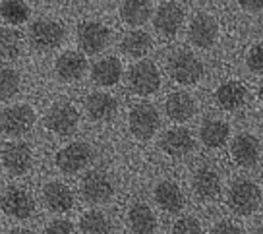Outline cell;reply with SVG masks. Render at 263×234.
<instances>
[{
	"instance_id": "8992f818",
	"label": "cell",
	"mask_w": 263,
	"mask_h": 234,
	"mask_svg": "<svg viewBox=\"0 0 263 234\" xmlns=\"http://www.w3.org/2000/svg\"><path fill=\"white\" fill-rule=\"evenodd\" d=\"M93 159V151L87 143L76 142L66 145L64 149L58 151L57 155V167L64 174H76L82 168H85Z\"/></svg>"
},
{
	"instance_id": "d6a6232c",
	"label": "cell",
	"mask_w": 263,
	"mask_h": 234,
	"mask_svg": "<svg viewBox=\"0 0 263 234\" xmlns=\"http://www.w3.org/2000/svg\"><path fill=\"white\" fill-rule=\"evenodd\" d=\"M248 68L255 74H263V43L254 45L248 52Z\"/></svg>"
},
{
	"instance_id": "d4e9b609",
	"label": "cell",
	"mask_w": 263,
	"mask_h": 234,
	"mask_svg": "<svg viewBox=\"0 0 263 234\" xmlns=\"http://www.w3.org/2000/svg\"><path fill=\"white\" fill-rule=\"evenodd\" d=\"M128 226H130L134 232H138V234L153 232V230H155V226H157L153 211L149 209L147 205H143V203L134 205V207L130 209V213H128Z\"/></svg>"
},
{
	"instance_id": "52a82bcc",
	"label": "cell",
	"mask_w": 263,
	"mask_h": 234,
	"mask_svg": "<svg viewBox=\"0 0 263 234\" xmlns=\"http://www.w3.org/2000/svg\"><path fill=\"white\" fill-rule=\"evenodd\" d=\"M0 207L10 217L24 221V219L31 217V213L35 211V200H33V196L27 190L14 186V188H8L6 192L2 193Z\"/></svg>"
},
{
	"instance_id": "277c9868",
	"label": "cell",
	"mask_w": 263,
	"mask_h": 234,
	"mask_svg": "<svg viewBox=\"0 0 263 234\" xmlns=\"http://www.w3.org/2000/svg\"><path fill=\"white\" fill-rule=\"evenodd\" d=\"M128 84H130L132 91L138 95H151L161 85V74L153 62L141 60L132 66L130 74H128Z\"/></svg>"
},
{
	"instance_id": "6da1fadb",
	"label": "cell",
	"mask_w": 263,
	"mask_h": 234,
	"mask_svg": "<svg viewBox=\"0 0 263 234\" xmlns=\"http://www.w3.org/2000/svg\"><path fill=\"white\" fill-rule=\"evenodd\" d=\"M229 205L236 215H252L261 205V190L250 180L234 182L229 190Z\"/></svg>"
},
{
	"instance_id": "3957f363",
	"label": "cell",
	"mask_w": 263,
	"mask_h": 234,
	"mask_svg": "<svg viewBox=\"0 0 263 234\" xmlns=\"http://www.w3.org/2000/svg\"><path fill=\"white\" fill-rule=\"evenodd\" d=\"M168 74L174 82L182 85L196 84L203 74L201 62L192 54V52H176L168 60Z\"/></svg>"
},
{
	"instance_id": "9a60e30c",
	"label": "cell",
	"mask_w": 263,
	"mask_h": 234,
	"mask_svg": "<svg viewBox=\"0 0 263 234\" xmlns=\"http://www.w3.org/2000/svg\"><path fill=\"white\" fill-rule=\"evenodd\" d=\"M232 159L240 167H254L259 159V142L254 135L240 134L234 138V142L230 145Z\"/></svg>"
},
{
	"instance_id": "f35d334b",
	"label": "cell",
	"mask_w": 263,
	"mask_h": 234,
	"mask_svg": "<svg viewBox=\"0 0 263 234\" xmlns=\"http://www.w3.org/2000/svg\"><path fill=\"white\" fill-rule=\"evenodd\" d=\"M259 232H263V226H261V228H259Z\"/></svg>"
},
{
	"instance_id": "1f68e13d",
	"label": "cell",
	"mask_w": 263,
	"mask_h": 234,
	"mask_svg": "<svg viewBox=\"0 0 263 234\" xmlns=\"http://www.w3.org/2000/svg\"><path fill=\"white\" fill-rule=\"evenodd\" d=\"M20 91V74L16 70H0V101L12 99Z\"/></svg>"
},
{
	"instance_id": "8fae6325",
	"label": "cell",
	"mask_w": 263,
	"mask_h": 234,
	"mask_svg": "<svg viewBox=\"0 0 263 234\" xmlns=\"http://www.w3.org/2000/svg\"><path fill=\"white\" fill-rule=\"evenodd\" d=\"M0 157H2V165L6 167V170L16 176L25 174L31 168V163H33L31 149L24 142H12L8 145H4Z\"/></svg>"
},
{
	"instance_id": "7402d4cb",
	"label": "cell",
	"mask_w": 263,
	"mask_h": 234,
	"mask_svg": "<svg viewBox=\"0 0 263 234\" xmlns=\"http://www.w3.org/2000/svg\"><path fill=\"white\" fill-rule=\"evenodd\" d=\"M122 75V64L120 60L115 59V56H108V59H103L95 62L93 68H91V77L97 85H115Z\"/></svg>"
},
{
	"instance_id": "44dd1931",
	"label": "cell",
	"mask_w": 263,
	"mask_h": 234,
	"mask_svg": "<svg viewBox=\"0 0 263 234\" xmlns=\"http://www.w3.org/2000/svg\"><path fill=\"white\" fill-rule=\"evenodd\" d=\"M155 201L159 203L161 209L168 211V213H178L184 207V193L174 182L164 180L161 184H157Z\"/></svg>"
},
{
	"instance_id": "e575fe53",
	"label": "cell",
	"mask_w": 263,
	"mask_h": 234,
	"mask_svg": "<svg viewBox=\"0 0 263 234\" xmlns=\"http://www.w3.org/2000/svg\"><path fill=\"white\" fill-rule=\"evenodd\" d=\"M74 230V225L70 223V221H52L47 228H45V232H57V234H68Z\"/></svg>"
},
{
	"instance_id": "603a6c76",
	"label": "cell",
	"mask_w": 263,
	"mask_h": 234,
	"mask_svg": "<svg viewBox=\"0 0 263 234\" xmlns=\"http://www.w3.org/2000/svg\"><path fill=\"white\" fill-rule=\"evenodd\" d=\"M194 190L203 200H213L221 193V178L213 168H199L194 174Z\"/></svg>"
},
{
	"instance_id": "d6986e66",
	"label": "cell",
	"mask_w": 263,
	"mask_h": 234,
	"mask_svg": "<svg viewBox=\"0 0 263 234\" xmlns=\"http://www.w3.org/2000/svg\"><path fill=\"white\" fill-rule=\"evenodd\" d=\"M85 109L93 120H110L118 110V103L108 93H91L85 103Z\"/></svg>"
},
{
	"instance_id": "74e56055",
	"label": "cell",
	"mask_w": 263,
	"mask_h": 234,
	"mask_svg": "<svg viewBox=\"0 0 263 234\" xmlns=\"http://www.w3.org/2000/svg\"><path fill=\"white\" fill-rule=\"evenodd\" d=\"M257 95H259V99L263 101V82H261V85H259V91H257Z\"/></svg>"
},
{
	"instance_id": "9c48e42d",
	"label": "cell",
	"mask_w": 263,
	"mask_h": 234,
	"mask_svg": "<svg viewBox=\"0 0 263 234\" xmlns=\"http://www.w3.org/2000/svg\"><path fill=\"white\" fill-rule=\"evenodd\" d=\"M78 120H80V114L72 105L58 103V105L49 109L47 116H45V126L58 135H68L76 130Z\"/></svg>"
},
{
	"instance_id": "484cf974",
	"label": "cell",
	"mask_w": 263,
	"mask_h": 234,
	"mask_svg": "<svg viewBox=\"0 0 263 234\" xmlns=\"http://www.w3.org/2000/svg\"><path fill=\"white\" fill-rule=\"evenodd\" d=\"M230 128L222 120H205L199 130V138L207 147H221L229 140Z\"/></svg>"
},
{
	"instance_id": "30bf717a",
	"label": "cell",
	"mask_w": 263,
	"mask_h": 234,
	"mask_svg": "<svg viewBox=\"0 0 263 234\" xmlns=\"http://www.w3.org/2000/svg\"><path fill=\"white\" fill-rule=\"evenodd\" d=\"M112 193H115L112 182L105 172L91 170L82 180V196L89 203H105L112 198Z\"/></svg>"
},
{
	"instance_id": "836d02e7",
	"label": "cell",
	"mask_w": 263,
	"mask_h": 234,
	"mask_svg": "<svg viewBox=\"0 0 263 234\" xmlns=\"http://www.w3.org/2000/svg\"><path fill=\"white\" fill-rule=\"evenodd\" d=\"M173 232H180V234H194V232H201V225L199 221L194 217H184L180 221H176L173 226Z\"/></svg>"
},
{
	"instance_id": "cb8c5ba5",
	"label": "cell",
	"mask_w": 263,
	"mask_h": 234,
	"mask_svg": "<svg viewBox=\"0 0 263 234\" xmlns=\"http://www.w3.org/2000/svg\"><path fill=\"white\" fill-rule=\"evenodd\" d=\"M248 99V89L240 82H227L217 89V103L224 110L240 109Z\"/></svg>"
},
{
	"instance_id": "f546056e",
	"label": "cell",
	"mask_w": 263,
	"mask_h": 234,
	"mask_svg": "<svg viewBox=\"0 0 263 234\" xmlns=\"http://www.w3.org/2000/svg\"><path fill=\"white\" fill-rule=\"evenodd\" d=\"M0 16L4 22H8L12 25L24 24L29 17V6L24 0H4L0 4Z\"/></svg>"
},
{
	"instance_id": "d590c367",
	"label": "cell",
	"mask_w": 263,
	"mask_h": 234,
	"mask_svg": "<svg viewBox=\"0 0 263 234\" xmlns=\"http://www.w3.org/2000/svg\"><path fill=\"white\" fill-rule=\"evenodd\" d=\"M215 234H221V232H242V228L238 225H232V223H219L215 225L213 228Z\"/></svg>"
},
{
	"instance_id": "e0dca14e",
	"label": "cell",
	"mask_w": 263,
	"mask_h": 234,
	"mask_svg": "<svg viewBox=\"0 0 263 234\" xmlns=\"http://www.w3.org/2000/svg\"><path fill=\"white\" fill-rule=\"evenodd\" d=\"M161 147L171 157H184L194 151V138L186 128H173L163 135Z\"/></svg>"
},
{
	"instance_id": "2e32d148",
	"label": "cell",
	"mask_w": 263,
	"mask_h": 234,
	"mask_svg": "<svg viewBox=\"0 0 263 234\" xmlns=\"http://www.w3.org/2000/svg\"><path fill=\"white\" fill-rule=\"evenodd\" d=\"M43 200L54 213H66L74 207V193L62 182H50L43 190Z\"/></svg>"
},
{
	"instance_id": "5b68a950",
	"label": "cell",
	"mask_w": 263,
	"mask_h": 234,
	"mask_svg": "<svg viewBox=\"0 0 263 234\" xmlns=\"http://www.w3.org/2000/svg\"><path fill=\"white\" fill-rule=\"evenodd\" d=\"M64 41V27L52 20H39L29 27V43L39 50H52Z\"/></svg>"
},
{
	"instance_id": "f1b7e54d",
	"label": "cell",
	"mask_w": 263,
	"mask_h": 234,
	"mask_svg": "<svg viewBox=\"0 0 263 234\" xmlns=\"http://www.w3.org/2000/svg\"><path fill=\"white\" fill-rule=\"evenodd\" d=\"M22 50V37L14 29H0V62H10L20 56Z\"/></svg>"
},
{
	"instance_id": "83f0119b",
	"label": "cell",
	"mask_w": 263,
	"mask_h": 234,
	"mask_svg": "<svg viewBox=\"0 0 263 234\" xmlns=\"http://www.w3.org/2000/svg\"><path fill=\"white\" fill-rule=\"evenodd\" d=\"M149 49H151V37L145 31H132L122 39V50L132 59L145 56Z\"/></svg>"
},
{
	"instance_id": "4dcf8cb0",
	"label": "cell",
	"mask_w": 263,
	"mask_h": 234,
	"mask_svg": "<svg viewBox=\"0 0 263 234\" xmlns=\"http://www.w3.org/2000/svg\"><path fill=\"white\" fill-rule=\"evenodd\" d=\"M80 228L82 232H91V234H101V232H110L112 226L108 223V219L99 213V211H89L85 213L80 221Z\"/></svg>"
},
{
	"instance_id": "7c38bea8",
	"label": "cell",
	"mask_w": 263,
	"mask_h": 234,
	"mask_svg": "<svg viewBox=\"0 0 263 234\" xmlns=\"http://www.w3.org/2000/svg\"><path fill=\"white\" fill-rule=\"evenodd\" d=\"M78 43L85 54H97L107 47L108 29L97 22H85L78 27Z\"/></svg>"
},
{
	"instance_id": "4316f807",
	"label": "cell",
	"mask_w": 263,
	"mask_h": 234,
	"mask_svg": "<svg viewBox=\"0 0 263 234\" xmlns=\"http://www.w3.org/2000/svg\"><path fill=\"white\" fill-rule=\"evenodd\" d=\"M120 16L128 25L145 24L151 16V0H124Z\"/></svg>"
},
{
	"instance_id": "8d00e7d4",
	"label": "cell",
	"mask_w": 263,
	"mask_h": 234,
	"mask_svg": "<svg viewBox=\"0 0 263 234\" xmlns=\"http://www.w3.org/2000/svg\"><path fill=\"white\" fill-rule=\"evenodd\" d=\"M240 6L248 12H259L263 10V0H238Z\"/></svg>"
},
{
	"instance_id": "ba28073f",
	"label": "cell",
	"mask_w": 263,
	"mask_h": 234,
	"mask_svg": "<svg viewBox=\"0 0 263 234\" xmlns=\"http://www.w3.org/2000/svg\"><path fill=\"white\" fill-rule=\"evenodd\" d=\"M159 122H161L159 112L149 103L136 105L130 112V130L138 140H149L157 132Z\"/></svg>"
},
{
	"instance_id": "7a4b0ae2",
	"label": "cell",
	"mask_w": 263,
	"mask_h": 234,
	"mask_svg": "<svg viewBox=\"0 0 263 234\" xmlns=\"http://www.w3.org/2000/svg\"><path fill=\"white\" fill-rule=\"evenodd\" d=\"M33 124H35V112L29 105H14L0 112V130L12 138L27 134Z\"/></svg>"
},
{
	"instance_id": "ac0fdd59",
	"label": "cell",
	"mask_w": 263,
	"mask_h": 234,
	"mask_svg": "<svg viewBox=\"0 0 263 234\" xmlns=\"http://www.w3.org/2000/svg\"><path fill=\"white\" fill-rule=\"evenodd\" d=\"M85 56L82 52H76V50H68L64 54H60V59L57 60V74L60 80L64 82H76L85 74Z\"/></svg>"
},
{
	"instance_id": "5bb4252c",
	"label": "cell",
	"mask_w": 263,
	"mask_h": 234,
	"mask_svg": "<svg viewBox=\"0 0 263 234\" xmlns=\"http://www.w3.org/2000/svg\"><path fill=\"white\" fill-rule=\"evenodd\" d=\"M182 22H184V10L176 2L161 4L155 12V17H153V25H155L157 31L163 35H168V37L180 29Z\"/></svg>"
},
{
	"instance_id": "4fadbf2b",
	"label": "cell",
	"mask_w": 263,
	"mask_h": 234,
	"mask_svg": "<svg viewBox=\"0 0 263 234\" xmlns=\"http://www.w3.org/2000/svg\"><path fill=\"white\" fill-rule=\"evenodd\" d=\"M217 35H219V27H217V22L211 16L197 14L192 20L188 37L196 47H199V49H209L217 41Z\"/></svg>"
},
{
	"instance_id": "ffe728a7",
	"label": "cell",
	"mask_w": 263,
	"mask_h": 234,
	"mask_svg": "<svg viewBox=\"0 0 263 234\" xmlns=\"http://www.w3.org/2000/svg\"><path fill=\"white\" fill-rule=\"evenodd\" d=\"M164 110H166V116L174 122H186L194 116L196 103L188 93H173L164 103Z\"/></svg>"
}]
</instances>
